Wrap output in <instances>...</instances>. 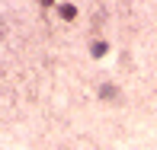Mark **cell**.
Masks as SVG:
<instances>
[{
    "label": "cell",
    "instance_id": "6da1fadb",
    "mask_svg": "<svg viewBox=\"0 0 157 150\" xmlns=\"http://www.w3.org/2000/svg\"><path fill=\"white\" fill-rule=\"evenodd\" d=\"M61 16L64 19H74V6H61Z\"/></svg>",
    "mask_w": 157,
    "mask_h": 150
},
{
    "label": "cell",
    "instance_id": "7a4b0ae2",
    "mask_svg": "<svg viewBox=\"0 0 157 150\" xmlns=\"http://www.w3.org/2000/svg\"><path fill=\"white\" fill-rule=\"evenodd\" d=\"M42 3H55V0H42Z\"/></svg>",
    "mask_w": 157,
    "mask_h": 150
}]
</instances>
